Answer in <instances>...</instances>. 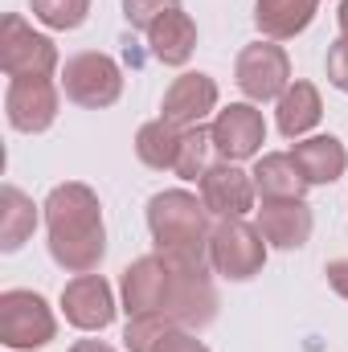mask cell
I'll return each instance as SVG.
<instances>
[{"label":"cell","instance_id":"obj_26","mask_svg":"<svg viewBox=\"0 0 348 352\" xmlns=\"http://www.w3.org/2000/svg\"><path fill=\"white\" fill-rule=\"evenodd\" d=\"M324 66H328V82L348 94V37H336V41L328 45Z\"/></svg>","mask_w":348,"mask_h":352},{"label":"cell","instance_id":"obj_3","mask_svg":"<svg viewBox=\"0 0 348 352\" xmlns=\"http://www.w3.org/2000/svg\"><path fill=\"white\" fill-rule=\"evenodd\" d=\"M266 263V238H262L259 226L242 221V217H230V221H217L213 226V238H209V266L230 278V283H246L254 278Z\"/></svg>","mask_w":348,"mask_h":352},{"label":"cell","instance_id":"obj_22","mask_svg":"<svg viewBox=\"0 0 348 352\" xmlns=\"http://www.w3.org/2000/svg\"><path fill=\"white\" fill-rule=\"evenodd\" d=\"M180 135H184V127H176L168 119L144 123L140 135H135V156H140V164H148V168H156V173H164V168L173 173L176 152H180Z\"/></svg>","mask_w":348,"mask_h":352},{"label":"cell","instance_id":"obj_29","mask_svg":"<svg viewBox=\"0 0 348 352\" xmlns=\"http://www.w3.org/2000/svg\"><path fill=\"white\" fill-rule=\"evenodd\" d=\"M336 21H340V37H348V0H340V8H336Z\"/></svg>","mask_w":348,"mask_h":352},{"label":"cell","instance_id":"obj_21","mask_svg":"<svg viewBox=\"0 0 348 352\" xmlns=\"http://www.w3.org/2000/svg\"><path fill=\"white\" fill-rule=\"evenodd\" d=\"M324 115V102H320V90L312 82H291L279 98V131L287 140H303Z\"/></svg>","mask_w":348,"mask_h":352},{"label":"cell","instance_id":"obj_28","mask_svg":"<svg viewBox=\"0 0 348 352\" xmlns=\"http://www.w3.org/2000/svg\"><path fill=\"white\" fill-rule=\"evenodd\" d=\"M70 352H115V349H111V344H102V340H78Z\"/></svg>","mask_w":348,"mask_h":352},{"label":"cell","instance_id":"obj_16","mask_svg":"<svg viewBox=\"0 0 348 352\" xmlns=\"http://www.w3.org/2000/svg\"><path fill=\"white\" fill-rule=\"evenodd\" d=\"M291 156L299 164V173L307 184H332L348 168V152L336 135H312V140H295Z\"/></svg>","mask_w":348,"mask_h":352},{"label":"cell","instance_id":"obj_11","mask_svg":"<svg viewBox=\"0 0 348 352\" xmlns=\"http://www.w3.org/2000/svg\"><path fill=\"white\" fill-rule=\"evenodd\" d=\"M201 184V201H205V209L217 217V221H230V217H246L250 209H254V176L242 173L238 164H230V160H217L209 173L197 180Z\"/></svg>","mask_w":348,"mask_h":352},{"label":"cell","instance_id":"obj_15","mask_svg":"<svg viewBox=\"0 0 348 352\" xmlns=\"http://www.w3.org/2000/svg\"><path fill=\"white\" fill-rule=\"evenodd\" d=\"M259 230L270 246H279V250H299V246L312 238V209H307L303 197H291V201H262Z\"/></svg>","mask_w":348,"mask_h":352},{"label":"cell","instance_id":"obj_9","mask_svg":"<svg viewBox=\"0 0 348 352\" xmlns=\"http://www.w3.org/2000/svg\"><path fill=\"white\" fill-rule=\"evenodd\" d=\"M62 87H54V78H8L4 90V115L12 131L37 135L45 127H54L58 119V102H62Z\"/></svg>","mask_w":348,"mask_h":352},{"label":"cell","instance_id":"obj_18","mask_svg":"<svg viewBox=\"0 0 348 352\" xmlns=\"http://www.w3.org/2000/svg\"><path fill=\"white\" fill-rule=\"evenodd\" d=\"M250 176H254V192L262 201H291V197H303L312 188L303 180L291 152H266V156H259V164H254Z\"/></svg>","mask_w":348,"mask_h":352},{"label":"cell","instance_id":"obj_27","mask_svg":"<svg viewBox=\"0 0 348 352\" xmlns=\"http://www.w3.org/2000/svg\"><path fill=\"white\" fill-rule=\"evenodd\" d=\"M324 274H328V287L340 299H348V258H332V263L324 266Z\"/></svg>","mask_w":348,"mask_h":352},{"label":"cell","instance_id":"obj_14","mask_svg":"<svg viewBox=\"0 0 348 352\" xmlns=\"http://www.w3.org/2000/svg\"><path fill=\"white\" fill-rule=\"evenodd\" d=\"M123 344H127V352H209L197 340V332L180 328L168 316H135V320H127Z\"/></svg>","mask_w":348,"mask_h":352},{"label":"cell","instance_id":"obj_24","mask_svg":"<svg viewBox=\"0 0 348 352\" xmlns=\"http://www.w3.org/2000/svg\"><path fill=\"white\" fill-rule=\"evenodd\" d=\"M29 12H33V21L66 33V29H78L87 21L90 0H29Z\"/></svg>","mask_w":348,"mask_h":352},{"label":"cell","instance_id":"obj_12","mask_svg":"<svg viewBox=\"0 0 348 352\" xmlns=\"http://www.w3.org/2000/svg\"><path fill=\"white\" fill-rule=\"evenodd\" d=\"M62 311L74 328L83 332H102L111 328L115 320V295H111V283L102 274H74L66 287H62Z\"/></svg>","mask_w":348,"mask_h":352},{"label":"cell","instance_id":"obj_19","mask_svg":"<svg viewBox=\"0 0 348 352\" xmlns=\"http://www.w3.org/2000/svg\"><path fill=\"white\" fill-rule=\"evenodd\" d=\"M320 12V0H259L254 4V21H259L266 41H287L295 33H303Z\"/></svg>","mask_w":348,"mask_h":352},{"label":"cell","instance_id":"obj_5","mask_svg":"<svg viewBox=\"0 0 348 352\" xmlns=\"http://www.w3.org/2000/svg\"><path fill=\"white\" fill-rule=\"evenodd\" d=\"M58 87L70 102H78L87 111H102L123 94V70H119L115 58H107L98 50H87V54L66 58Z\"/></svg>","mask_w":348,"mask_h":352},{"label":"cell","instance_id":"obj_17","mask_svg":"<svg viewBox=\"0 0 348 352\" xmlns=\"http://www.w3.org/2000/svg\"><path fill=\"white\" fill-rule=\"evenodd\" d=\"M148 45H152V58L164 62V66H184L197 50V25L184 8L164 12L152 29H148Z\"/></svg>","mask_w":348,"mask_h":352},{"label":"cell","instance_id":"obj_13","mask_svg":"<svg viewBox=\"0 0 348 352\" xmlns=\"http://www.w3.org/2000/svg\"><path fill=\"white\" fill-rule=\"evenodd\" d=\"M217 111V82L209 74H180L160 107V119H168L176 127H197L205 123V115Z\"/></svg>","mask_w":348,"mask_h":352},{"label":"cell","instance_id":"obj_8","mask_svg":"<svg viewBox=\"0 0 348 352\" xmlns=\"http://www.w3.org/2000/svg\"><path fill=\"white\" fill-rule=\"evenodd\" d=\"M234 78H238V90L250 102H270V98L279 102L283 90L291 87V58L274 41H254L238 54Z\"/></svg>","mask_w":348,"mask_h":352},{"label":"cell","instance_id":"obj_25","mask_svg":"<svg viewBox=\"0 0 348 352\" xmlns=\"http://www.w3.org/2000/svg\"><path fill=\"white\" fill-rule=\"evenodd\" d=\"M180 8V0H123V16H127V25L131 29H152L164 12H173Z\"/></svg>","mask_w":348,"mask_h":352},{"label":"cell","instance_id":"obj_6","mask_svg":"<svg viewBox=\"0 0 348 352\" xmlns=\"http://www.w3.org/2000/svg\"><path fill=\"white\" fill-rule=\"evenodd\" d=\"M173 295H176V270L164 254H148L123 270V311L127 320L135 316H168L173 320Z\"/></svg>","mask_w":348,"mask_h":352},{"label":"cell","instance_id":"obj_20","mask_svg":"<svg viewBox=\"0 0 348 352\" xmlns=\"http://www.w3.org/2000/svg\"><path fill=\"white\" fill-rule=\"evenodd\" d=\"M37 230V205L17 188V184H4L0 188V250L12 254L21 250Z\"/></svg>","mask_w":348,"mask_h":352},{"label":"cell","instance_id":"obj_4","mask_svg":"<svg viewBox=\"0 0 348 352\" xmlns=\"http://www.w3.org/2000/svg\"><path fill=\"white\" fill-rule=\"evenodd\" d=\"M58 332L50 303L37 291H4L0 295V344L8 352L45 349Z\"/></svg>","mask_w":348,"mask_h":352},{"label":"cell","instance_id":"obj_1","mask_svg":"<svg viewBox=\"0 0 348 352\" xmlns=\"http://www.w3.org/2000/svg\"><path fill=\"white\" fill-rule=\"evenodd\" d=\"M45 234H50V254L54 263L70 274H90L98 270L107 254V226H102V205L94 188L70 180L58 184L45 197Z\"/></svg>","mask_w":348,"mask_h":352},{"label":"cell","instance_id":"obj_23","mask_svg":"<svg viewBox=\"0 0 348 352\" xmlns=\"http://www.w3.org/2000/svg\"><path fill=\"white\" fill-rule=\"evenodd\" d=\"M217 164V148H213V131L205 127V123H197V127H184V135H180V152H176V168L173 173L180 180H201V176L209 173Z\"/></svg>","mask_w":348,"mask_h":352},{"label":"cell","instance_id":"obj_7","mask_svg":"<svg viewBox=\"0 0 348 352\" xmlns=\"http://www.w3.org/2000/svg\"><path fill=\"white\" fill-rule=\"evenodd\" d=\"M0 66L8 78H50L58 70V50L45 33H33L25 16L8 12L0 21Z\"/></svg>","mask_w":348,"mask_h":352},{"label":"cell","instance_id":"obj_10","mask_svg":"<svg viewBox=\"0 0 348 352\" xmlns=\"http://www.w3.org/2000/svg\"><path fill=\"white\" fill-rule=\"evenodd\" d=\"M209 131H213L217 160H230V164H242V160L259 156L262 140H266L262 111H254L250 102H230L226 111H217V119L209 123Z\"/></svg>","mask_w":348,"mask_h":352},{"label":"cell","instance_id":"obj_2","mask_svg":"<svg viewBox=\"0 0 348 352\" xmlns=\"http://www.w3.org/2000/svg\"><path fill=\"white\" fill-rule=\"evenodd\" d=\"M209 209L201 197L184 192V188H168L156 192L148 201V230L156 242V254H164L168 263H188V266H209Z\"/></svg>","mask_w":348,"mask_h":352}]
</instances>
